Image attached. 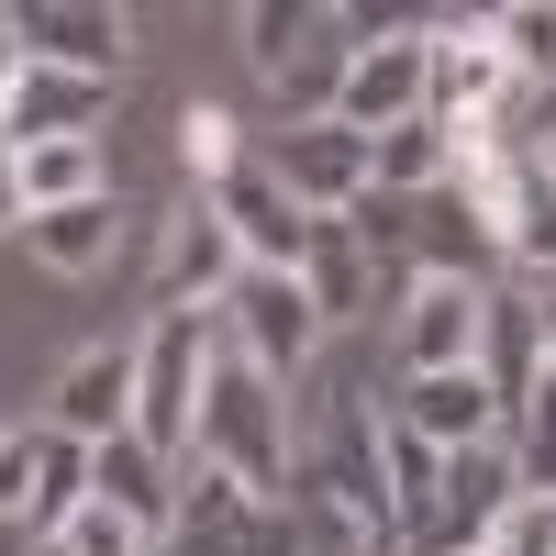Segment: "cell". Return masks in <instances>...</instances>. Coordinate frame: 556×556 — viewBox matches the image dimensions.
<instances>
[{"mask_svg": "<svg viewBox=\"0 0 556 556\" xmlns=\"http://www.w3.org/2000/svg\"><path fill=\"white\" fill-rule=\"evenodd\" d=\"M301 412V445H290V513L312 534V556H367V545H401L390 534V479H379V424L390 412L367 401L356 379H323Z\"/></svg>", "mask_w": 556, "mask_h": 556, "instance_id": "6da1fadb", "label": "cell"}, {"mask_svg": "<svg viewBox=\"0 0 556 556\" xmlns=\"http://www.w3.org/2000/svg\"><path fill=\"white\" fill-rule=\"evenodd\" d=\"M345 56H334V123L379 146L390 123H424L434 112V56H424V23L401 12H334Z\"/></svg>", "mask_w": 556, "mask_h": 556, "instance_id": "7a4b0ae2", "label": "cell"}, {"mask_svg": "<svg viewBox=\"0 0 556 556\" xmlns=\"http://www.w3.org/2000/svg\"><path fill=\"white\" fill-rule=\"evenodd\" d=\"M290 445H301L290 390L223 345V356H212V401H201V445H190V456L235 468V479H245V490H267V501H290Z\"/></svg>", "mask_w": 556, "mask_h": 556, "instance_id": "3957f363", "label": "cell"}, {"mask_svg": "<svg viewBox=\"0 0 556 556\" xmlns=\"http://www.w3.org/2000/svg\"><path fill=\"white\" fill-rule=\"evenodd\" d=\"M212 356H223V323L212 312H156L146 334H134V434H146L156 456H190L201 445Z\"/></svg>", "mask_w": 556, "mask_h": 556, "instance_id": "277c9868", "label": "cell"}, {"mask_svg": "<svg viewBox=\"0 0 556 556\" xmlns=\"http://www.w3.org/2000/svg\"><path fill=\"white\" fill-rule=\"evenodd\" d=\"M156 556H312V534H301L290 501H267L235 468L190 456V468H178V523H167Z\"/></svg>", "mask_w": 556, "mask_h": 556, "instance_id": "5b68a950", "label": "cell"}, {"mask_svg": "<svg viewBox=\"0 0 556 556\" xmlns=\"http://www.w3.org/2000/svg\"><path fill=\"white\" fill-rule=\"evenodd\" d=\"M323 334H334V323H323L312 290L278 278V267H245L235 290H223V345H235L245 367H267L278 390H301L312 367H323Z\"/></svg>", "mask_w": 556, "mask_h": 556, "instance_id": "8992f818", "label": "cell"}, {"mask_svg": "<svg viewBox=\"0 0 556 556\" xmlns=\"http://www.w3.org/2000/svg\"><path fill=\"white\" fill-rule=\"evenodd\" d=\"M256 156H267V178H278V190H290L312 223H334V212H356L367 190H379V156H367V134H345L334 112H290Z\"/></svg>", "mask_w": 556, "mask_h": 556, "instance_id": "52a82bcc", "label": "cell"}, {"mask_svg": "<svg viewBox=\"0 0 556 556\" xmlns=\"http://www.w3.org/2000/svg\"><path fill=\"white\" fill-rule=\"evenodd\" d=\"M424 56H434V123H501L523 101V78H513V56H501V34H490V12H434L424 23Z\"/></svg>", "mask_w": 556, "mask_h": 556, "instance_id": "ba28073f", "label": "cell"}, {"mask_svg": "<svg viewBox=\"0 0 556 556\" xmlns=\"http://www.w3.org/2000/svg\"><path fill=\"white\" fill-rule=\"evenodd\" d=\"M112 89L123 78H78V67H45V56L12 45V78H0V134H12V156L23 146H67V134H101Z\"/></svg>", "mask_w": 556, "mask_h": 556, "instance_id": "9c48e42d", "label": "cell"}, {"mask_svg": "<svg viewBox=\"0 0 556 556\" xmlns=\"http://www.w3.org/2000/svg\"><path fill=\"white\" fill-rule=\"evenodd\" d=\"M245 278V245L223 235V212L212 201H178L167 223H156V312H223V290Z\"/></svg>", "mask_w": 556, "mask_h": 556, "instance_id": "30bf717a", "label": "cell"}, {"mask_svg": "<svg viewBox=\"0 0 556 556\" xmlns=\"http://www.w3.org/2000/svg\"><path fill=\"white\" fill-rule=\"evenodd\" d=\"M479 312H490V278H401V379H434V367H479Z\"/></svg>", "mask_w": 556, "mask_h": 556, "instance_id": "8fae6325", "label": "cell"}, {"mask_svg": "<svg viewBox=\"0 0 556 556\" xmlns=\"http://www.w3.org/2000/svg\"><path fill=\"white\" fill-rule=\"evenodd\" d=\"M0 23H12L23 56L78 67V78H123V56H134V12H112V0H23Z\"/></svg>", "mask_w": 556, "mask_h": 556, "instance_id": "7c38bea8", "label": "cell"}, {"mask_svg": "<svg viewBox=\"0 0 556 556\" xmlns=\"http://www.w3.org/2000/svg\"><path fill=\"white\" fill-rule=\"evenodd\" d=\"M479 379L501 401V434H513V412L556 379L545 367V301L523 290V278H490V312H479Z\"/></svg>", "mask_w": 556, "mask_h": 556, "instance_id": "4fadbf2b", "label": "cell"}, {"mask_svg": "<svg viewBox=\"0 0 556 556\" xmlns=\"http://www.w3.org/2000/svg\"><path fill=\"white\" fill-rule=\"evenodd\" d=\"M34 424L67 434V445H112V434H134V345H89V356H67Z\"/></svg>", "mask_w": 556, "mask_h": 556, "instance_id": "5bb4252c", "label": "cell"}, {"mask_svg": "<svg viewBox=\"0 0 556 556\" xmlns=\"http://www.w3.org/2000/svg\"><path fill=\"white\" fill-rule=\"evenodd\" d=\"M212 212H223V235L245 245V267H278V278H301V245H312V212H301V201H290V190H278V178H267V156L223 178V190H212Z\"/></svg>", "mask_w": 556, "mask_h": 556, "instance_id": "9a60e30c", "label": "cell"}, {"mask_svg": "<svg viewBox=\"0 0 556 556\" xmlns=\"http://www.w3.org/2000/svg\"><path fill=\"white\" fill-rule=\"evenodd\" d=\"M178 468H190V456H156L146 434H112V445H89V501L167 545V523H178Z\"/></svg>", "mask_w": 556, "mask_h": 556, "instance_id": "2e32d148", "label": "cell"}, {"mask_svg": "<svg viewBox=\"0 0 556 556\" xmlns=\"http://www.w3.org/2000/svg\"><path fill=\"white\" fill-rule=\"evenodd\" d=\"M390 424H412L434 456H468V445L501 434V401H490L479 367H434V379H401L390 390Z\"/></svg>", "mask_w": 556, "mask_h": 556, "instance_id": "e0dca14e", "label": "cell"}, {"mask_svg": "<svg viewBox=\"0 0 556 556\" xmlns=\"http://www.w3.org/2000/svg\"><path fill=\"white\" fill-rule=\"evenodd\" d=\"M301 290H312L323 323H367V301H379V245H367L356 212L312 223V245H301Z\"/></svg>", "mask_w": 556, "mask_h": 556, "instance_id": "ac0fdd59", "label": "cell"}, {"mask_svg": "<svg viewBox=\"0 0 556 556\" xmlns=\"http://www.w3.org/2000/svg\"><path fill=\"white\" fill-rule=\"evenodd\" d=\"M12 201H23V223H34V212L112 201V156H101V134H67V146H23V156H12Z\"/></svg>", "mask_w": 556, "mask_h": 556, "instance_id": "d6986e66", "label": "cell"}, {"mask_svg": "<svg viewBox=\"0 0 556 556\" xmlns=\"http://www.w3.org/2000/svg\"><path fill=\"white\" fill-rule=\"evenodd\" d=\"M367 156H379V201H434V190H456V123H434V112H424V123H390Z\"/></svg>", "mask_w": 556, "mask_h": 556, "instance_id": "ffe728a7", "label": "cell"}, {"mask_svg": "<svg viewBox=\"0 0 556 556\" xmlns=\"http://www.w3.org/2000/svg\"><path fill=\"white\" fill-rule=\"evenodd\" d=\"M235 34H245V67L290 89V67L312 56V34H323V12H312V0H245V12H235Z\"/></svg>", "mask_w": 556, "mask_h": 556, "instance_id": "44dd1931", "label": "cell"}, {"mask_svg": "<svg viewBox=\"0 0 556 556\" xmlns=\"http://www.w3.org/2000/svg\"><path fill=\"white\" fill-rule=\"evenodd\" d=\"M112 235H123V223H112V201H78V212H34V223H23V245L56 267V278L112 267Z\"/></svg>", "mask_w": 556, "mask_h": 556, "instance_id": "7402d4cb", "label": "cell"}, {"mask_svg": "<svg viewBox=\"0 0 556 556\" xmlns=\"http://www.w3.org/2000/svg\"><path fill=\"white\" fill-rule=\"evenodd\" d=\"M501 267H513L523 290H545V278H556V178H545V167L523 178V201L501 212Z\"/></svg>", "mask_w": 556, "mask_h": 556, "instance_id": "603a6c76", "label": "cell"}, {"mask_svg": "<svg viewBox=\"0 0 556 556\" xmlns=\"http://www.w3.org/2000/svg\"><path fill=\"white\" fill-rule=\"evenodd\" d=\"M178 167H190V178H201V201H212L235 167H256V146H245V123L223 112V101H190V112H178Z\"/></svg>", "mask_w": 556, "mask_h": 556, "instance_id": "cb8c5ba5", "label": "cell"}, {"mask_svg": "<svg viewBox=\"0 0 556 556\" xmlns=\"http://www.w3.org/2000/svg\"><path fill=\"white\" fill-rule=\"evenodd\" d=\"M490 34H501V56H513V78H523V89H545V78H556V0H501Z\"/></svg>", "mask_w": 556, "mask_h": 556, "instance_id": "d4e9b609", "label": "cell"}, {"mask_svg": "<svg viewBox=\"0 0 556 556\" xmlns=\"http://www.w3.org/2000/svg\"><path fill=\"white\" fill-rule=\"evenodd\" d=\"M513 468H523V490H556V379L513 412Z\"/></svg>", "mask_w": 556, "mask_h": 556, "instance_id": "484cf974", "label": "cell"}, {"mask_svg": "<svg viewBox=\"0 0 556 556\" xmlns=\"http://www.w3.org/2000/svg\"><path fill=\"white\" fill-rule=\"evenodd\" d=\"M34 479H45V424H0V523L34 513Z\"/></svg>", "mask_w": 556, "mask_h": 556, "instance_id": "4316f807", "label": "cell"}, {"mask_svg": "<svg viewBox=\"0 0 556 556\" xmlns=\"http://www.w3.org/2000/svg\"><path fill=\"white\" fill-rule=\"evenodd\" d=\"M490 556H556V490H523L513 513H501V534H490Z\"/></svg>", "mask_w": 556, "mask_h": 556, "instance_id": "83f0119b", "label": "cell"}, {"mask_svg": "<svg viewBox=\"0 0 556 556\" xmlns=\"http://www.w3.org/2000/svg\"><path fill=\"white\" fill-rule=\"evenodd\" d=\"M56 545H67V556H156V534H134L123 513H101V501H89V513H78Z\"/></svg>", "mask_w": 556, "mask_h": 556, "instance_id": "f1b7e54d", "label": "cell"}, {"mask_svg": "<svg viewBox=\"0 0 556 556\" xmlns=\"http://www.w3.org/2000/svg\"><path fill=\"white\" fill-rule=\"evenodd\" d=\"M0 78H12V23H0ZM23 223V201H12V134H0V235Z\"/></svg>", "mask_w": 556, "mask_h": 556, "instance_id": "f546056e", "label": "cell"}, {"mask_svg": "<svg viewBox=\"0 0 556 556\" xmlns=\"http://www.w3.org/2000/svg\"><path fill=\"white\" fill-rule=\"evenodd\" d=\"M534 301H545V367H556V278H545V290H534Z\"/></svg>", "mask_w": 556, "mask_h": 556, "instance_id": "4dcf8cb0", "label": "cell"}, {"mask_svg": "<svg viewBox=\"0 0 556 556\" xmlns=\"http://www.w3.org/2000/svg\"><path fill=\"white\" fill-rule=\"evenodd\" d=\"M23 556H67V545H23Z\"/></svg>", "mask_w": 556, "mask_h": 556, "instance_id": "1f68e13d", "label": "cell"}, {"mask_svg": "<svg viewBox=\"0 0 556 556\" xmlns=\"http://www.w3.org/2000/svg\"><path fill=\"white\" fill-rule=\"evenodd\" d=\"M367 556H401V545H367Z\"/></svg>", "mask_w": 556, "mask_h": 556, "instance_id": "d6a6232c", "label": "cell"}]
</instances>
